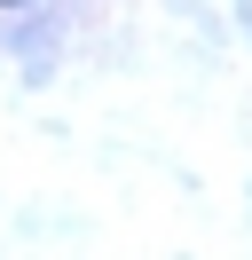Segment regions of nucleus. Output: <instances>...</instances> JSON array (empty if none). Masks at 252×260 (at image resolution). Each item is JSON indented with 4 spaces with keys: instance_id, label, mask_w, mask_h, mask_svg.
I'll use <instances>...</instances> for the list:
<instances>
[{
    "instance_id": "1",
    "label": "nucleus",
    "mask_w": 252,
    "mask_h": 260,
    "mask_svg": "<svg viewBox=\"0 0 252 260\" xmlns=\"http://www.w3.org/2000/svg\"><path fill=\"white\" fill-rule=\"evenodd\" d=\"M0 48L24 63V79H32V87H40L47 71H55V55H63V8H47V0L8 8V24H0Z\"/></svg>"
},
{
    "instance_id": "2",
    "label": "nucleus",
    "mask_w": 252,
    "mask_h": 260,
    "mask_svg": "<svg viewBox=\"0 0 252 260\" xmlns=\"http://www.w3.org/2000/svg\"><path fill=\"white\" fill-rule=\"evenodd\" d=\"M8 8H32V0H0V16H8Z\"/></svg>"
},
{
    "instance_id": "3",
    "label": "nucleus",
    "mask_w": 252,
    "mask_h": 260,
    "mask_svg": "<svg viewBox=\"0 0 252 260\" xmlns=\"http://www.w3.org/2000/svg\"><path fill=\"white\" fill-rule=\"evenodd\" d=\"M244 40H252V8H244Z\"/></svg>"
},
{
    "instance_id": "4",
    "label": "nucleus",
    "mask_w": 252,
    "mask_h": 260,
    "mask_svg": "<svg viewBox=\"0 0 252 260\" xmlns=\"http://www.w3.org/2000/svg\"><path fill=\"white\" fill-rule=\"evenodd\" d=\"M244 8H252V0H236V16H244Z\"/></svg>"
}]
</instances>
